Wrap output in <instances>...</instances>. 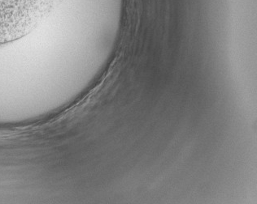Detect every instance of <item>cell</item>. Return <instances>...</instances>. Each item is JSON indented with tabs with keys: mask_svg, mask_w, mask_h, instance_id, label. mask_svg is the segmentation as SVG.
I'll use <instances>...</instances> for the list:
<instances>
[{
	"mask_svg": "<svg viewBox=\"0 0 257 204\" xmlns=\"http://www.w3.org/2000/svg\"><path fill=\"white\" fill-rule=\"evenodd\" d=\"M44 0H0V43L28 32L41 19Z\"/></svg>",
	"mask_w": 257,
	"mask_h": 204,
	"instance_id": "obj_1",
	"label": "cell"
}]
</instances>
